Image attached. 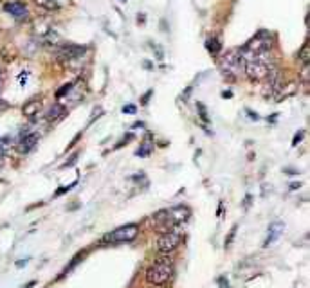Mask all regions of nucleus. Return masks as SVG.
Instances as JSON below:
<instances>
[{
    "mask_svg": "<svg viewBox=\"0 0 310 288\" xmlns=\"http://www.w3.org/2000/svg\"><path fill=\"white\" fill-rule=\"evenodd\" d=\"M191 211L188 205L184 204H179V205H171L168 209H163L159 213H155L153 216V221L157 225H164L168 229H173L175 225H180L190 218Z\"/></svg>",
    "mask_w": 310,
    "mask_h": 288,
    "instance_id": "nucleus-1",
    "label": "nucleus"
},
{
    "mask_svg": "<svg viewBox=\"0 0 310 288\" xmlns=\"http://www.w3.org/2000/svg\"><path fill=\"white\" fill-rule=\"evenodd\" d=\"M173 276V261L170 258H163V260H157L148 267L146 270V281L153 286H163Z\"/></svg>",
    "mask_w": 310,
    "mask_h": 288,
    "instance_id": "nucleus-2",
    "label": "nucleus"
},
{
    "mask_svg": "<svg viewBox=\"0 0 310 288\" xmlns=\"http://www.w3.org/2000/svg\"><path fill=\"white\" fill-rule=\"evenodd\" d=\"M274 69L272 63V56L270 52H263V54L256 56L255 59H251L243 65V72L247 74V78L253 79V81H262L270 71Z\"/></svg>",
    "mask_w": 310,
    "mask_h": 288,
    "instance_id": "nucleus-3",
    "label": "nucleus"
},
{
    "mask_svg": "<svg viewBox=\"0 0 310 288\" xmlns=\"http://www.w3.org/2000/svg\"><path fill=\"white\" fill-rule=\"evenodd\" d=\"M220 72L224 74V78L227 79H236L243 72V59L240 58L238 49L236 51H229L220 58L219 61Z\"/></svg>",
    "mask_w": 310,
    "mask_h": 288,
    "instance_id": "nucleus-4",
    "label": "nucleus"
},
{
    "mask_svg": "<svg viewBox=\"0 0 310 288\" xmlns=\"http://www.w3.org/2000/svg\"><path fill=\"white\" fill-rule=\"evenodd\" d=\"M182 243V233L179 229H166L157 238V250L161 254L175 252Z\"/></svg>",
    "mask_w": 310,
    "mask_h": 288,
    "instance_id": "nucleus-5",
    "label": "nucleus"
},
{
    "mask_svg": "<svg viewBox=\"0 0 310 288\" xmlns=\"http://www.w3.org/2000/svg\"><path fill=\"white\" fill-rule=\"evenodd\" d=\"M137 234H139V227L135 223H127L123 227H119V229L105 234L101 243H128V241L135 240Z\"/></svg>",
    "mask_w": 310,
    "mask_h": 288,
    "instance_id": "nucleus-6",
    "label": "nucleus"
},
{
    "mask_svg": "<svg viewBox=\"0 0 310 288\" xmlns=\"http://www.w3.org/2000/svg\"><path fill=\"white\" fill-rule=\"evenodd\" d=\"M87 47L85 45H76V44H58L54 51L56 59L60 61H72V59H78L81 56H85Z\"/></svg>",
    "mask_w": 310,
    "mask_h": 288,
    "instance_id": "nucleus-7",
    "label": "nucleus"
},
{
    "mask_svg": "<svg viewBox=\"0 0 310 288\" xmlns=\"http://www.w3.org/2000/svg\"><path fill=\"white\" fill-rule=\"evenodd\" d=\"M265 83H263V95L265 98H272L280 92V88L283 87V78H282V72L278 69H272L269 74L265 76Z\"/></svg>",
    "mask_w": 310,
    "mask_h": 288,
    "instance_id": "nucleus-8",
    "label": "nucleus"
},
{
    "mask_svg": "<svg viewBox=\"0 0 310 288\" xmlns=\"http://www.w3.org/2000/svg\"><path fill=\"white\" fill-rule=\"evenodd\" d=\"M36 142H38V134H36V132H31V130H24L20 134V137H18L16 148H18L20 153H31V151L35 150Z\"/></svg>",
    "mask_w": 310,
    "mask_h": 288,
    "instance_id": "nucleus-9",
    "label": "nucleus"
},
{
    "mask_svg": "<svg viewBox=\"0 0 310 288\" xmlns=\"http://www.w3.org/2000/svg\"><path fill=\"white\" fill-rule=\"evenodd\" d=\"M4 11L9 13V15H11L13 18H16V20L27 18V13H29L27 11V6H25L24 2H18V0L4 4Z\"/></svg>",
    "mask_w": 310,
    "mask_h": 288,
    "instance_id": "nucleus-10",
    "label": "nucleus"
},
{
    "mask_svg": "<svg viewBox=\"0 0 310 288\" xmlns=\"http://www.w3.org/2000/svg\"><path fill=\"white\" fill-rule=\"evenodd\" d=\"M283 229H285V225H283L282 221H274V223L270 225V227H269V236H267V240H265V247H267V245H270V243H274V241L282 236Z\"/></svg>",
    "mask_w": 310,
    "mask_h": 288,
    "instance_id": "nucleus-11",
    "label": "nucleus"
},
{
    "mask_svg": "<svg viewBox=\"0 0 310 288\" xmlns=\"http://www.w3.org/2000/svg\"><path fill=\"white\" fill-rule=\"evenodd\" d=\"M65 115V107L64 105H60V103H56V105H52L51 108H49V112L45 114V119H47L49 122H54L58 121V119H61Z\"/></svg>",
    "mask_w": 310,
    "mask_h": 288,
    "instance_id": "nucleus-12",
    "label": "nucleus"
},
{
    "mask_svg": "<svg viewBox=\"0 0 310 288\" xmlns=\"http://www.w3.org/2000/svg\"><path fill=\"white\" fill-rule=\"evenodd\" d=\"M40 108H42V101H40V99H31V101L25 103L24 114L27 115V117H35V115L40 112Z\"/></svg>",
    "mask_w": 310,
    "mask_h": 288,
    "instance_id": "nucleus-13",
    "label": "nucleus"
},
{
    "mask_svg": "<svg viewBox=\"0 0 310 288\" xmlns=\"http://www.w3.org/2000/svg\"><path fill=\"white\" fill-rule=\"evenodd\" d=\"M206 47H207V51H209L211 54L216 56L220 52V47H222V44H220V40L216 38V36H213V38H207Z\"/></svg>",
    "mask_w": 310,
    "mask_h": 288,
    "instance_id": "nucleus-14",
    "label": "nucleus"
},
{
    "mask_svg": "<svg viewBox=\"0 0 310 288\" xmlns=\"http://www.w3.org/2000/svg\"><path fill=\"white\" fill-rule=\"evenodd\" d=\"M299 59L303 61V65H308V61H310V45H308V42H306V44H303L301 51H299Z\"/></svg>",
    "mask_w": 310,
    "mask_h": 288,
    "instance_id": "nucleus-15",
    "label": "nucleus"
},
{
    "mask_svg": "<svg viewBox=\"0 0 310 288\" xmlns=\"http://www.w3.org/2000/svg\"><path fill=\"white\" fill-rule=\"evenodd\" d=\"M35 2H36V4H38V6H42V8L49 9V11H54V9L60 8L56 0H35Z\"/></svg>",
    "mask_w": 310,
    "mask_h": 288,
    "instance_id": "nucleus-16",
    "label": "nucleus"
},
{
    "mask_svg": "<svg viewBox=\"0 0 310 288\" xmlns=\"http://www.w3.org/2000/svg\"><path fill=\"white\" fill-rule=\"evenodd\" d=\"M9 151V141L4 137H0V157H6Z\"/></svg>",
    "mask_w": 310,
    "mask_h": 288,
    "instance_id": "nucleus-17",
    "label": "nucleus"
},
{
    "mask_svg": "<svg viewBox=\"0 0 310 288\" xmlns=\"http://www.w3.org/2000/svg\"><path fill=\"white\" fill-rule=\"evenodd\" d=\"M135 110H137V108H135L134 105H128V107H125V108H123L125 114H135Z\"/></svg>",
    "mask_w": 310,
    "mask_h": 288,
    "instance_id": "nucleus-18",
    "label": "nucleus"
},
{
    "mask_svg": "<svg viewBox=\"0 0 310 288\" xmlns=\"http://www.w3.org/2000/svg\"><path fill=\"white\" fill-rule=\"evenodd\" d=\"M71 87H72L71 83H69V85H64V88H61V90L58 92V98H61V95H64L65 92H69V90H71Z\"/></svg>",
    "mask_w": 310,
    "mask_h": 288,
    "instance_id": "nucleus-19",
    "label": "nucleus"
},
{
    "mask_svg": "<svg viewBox=\"0 0 310 288\" xmlns=\"http://www.w3.org/2000/svg\"><path fill=\"white\" fill-rule=\"evenodd\" d=\"M4 90V72H0V94Z\"/></svg>",
    "mask_w": 310,
    "mask_h": 288,
    "instance_id": "nucleus-20",
    "label": "nucleus"
},
{
    "mask_svg": "<svg viewBox=\"0 0 310 288\" xmlns=\"http://www.w3.org/2000/svg\"><path fill=\"white\" fill-rule=\"evenodd\" d=\"M301 137H303V132H298V135L294 137V144H298V141H301Z\"/></svg>",
    "mask_w": 310,
    "mask_h": 288,
    "instance_id": "nucleus-21",
    "label": "nucleus"
},
{
    "mask_svg": "<svg viewBox=\"0 0 310 288\" xmlns=\"http://www.w3.org/2000/svg\"><path fill=\"white\" fill-rule=\"evenodd\" d=\"M2 166H4V157H0V170H2Z\"/></svg>",
    "mask_w": 310,
    "mask_h": 288,
    "instance_id": "nucleus-22",
    "label": "nucleus"
}]
</instances>
